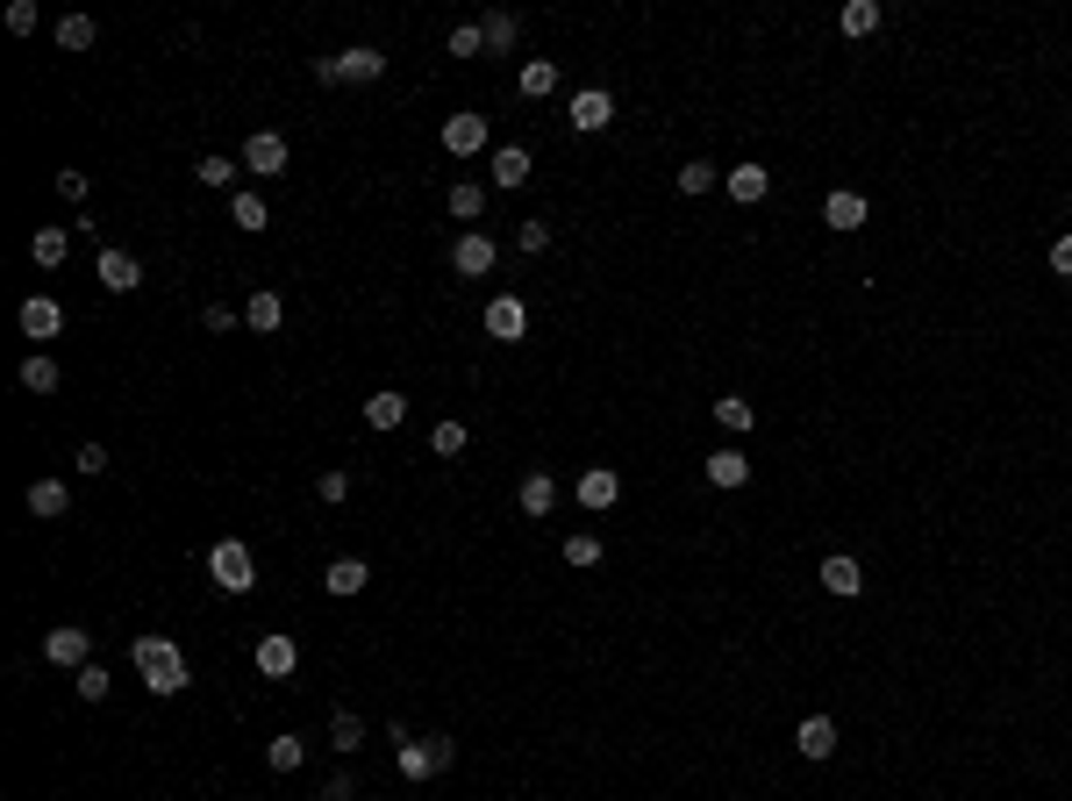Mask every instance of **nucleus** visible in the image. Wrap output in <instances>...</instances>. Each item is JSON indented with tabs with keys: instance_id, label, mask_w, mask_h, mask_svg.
<instances>
[{
	"instance_id": "nucleus-41",
	"label": "nucleus",
	"mask_w": 1072,
	"mask_h": 801,
	"mask_svg": "<svg viewBox=\"0 0 1072 801\" xmlns=\"http://www.w3.org/2000/svg\"><path fill=\"white\" fill-rule=\"evenodd\" d=\"M72 694L79 701H108V665H79V673H72Z\"/></svg>"
},
{
	"instance_id": "nucleus-38",
	"label": "nucleus",
	"mask_w": 1072,
	"mask_h": 801,
	"mask_svg": "<svg viewBox=\"0 0 1072 801\" xmlns=\"http://www.w3.org/2000/svg\"><path fill=\"white\" fill-rule=\"evenodd\" d=\"M565 565H572V573H587V565H601V537H594V529H579V537H565Z\"/></svg>"
},
{
	"instance_id": "nucleus-10",
	"label": "nucleus",
	"mask_w": 1072,
	"mask_h": 801,
	"mask_svg": "<svg viewBox=\"0 0 1072 801\" xmlns=\"http://www.w3.org/2000/svg\"><path fill=\"white\" fill-rule=\"evenodd\" d=\"M522 329H529V308L515 301V293H494V301H487V337L494 343H522Z\"/></svg>"
},
{
	"instance_id": "nucleus-44",
	"label": "nucleus",
	"mask_w": 1072,
	"mask_h": 801,
	"mask_svg": "<svg viewBox=\"0 0 1072 801\" xmlns=\"http://www.w3.org/2000/svg\"><path fill=\"white\" fill-rule=\"evenodd\" d=\"M72 465H79L86 479H101V473H108V451H101V443H79V451H72Z\"/></svg>"
},
{
	"instance_id": "nucleus-21",
	"label": "nucleus",
	"mask_w": 1072,
	"mask_h": 801,
	"mask_svg": "<svg viewBox=\"0 0 1072 801\" xmlns=\"http://www.w3.org/2000/svg\"><path fill=\"white\" fill-rule=\"evenodd\" d=\"M365 580H373V565L351 559V551H343V559H329V573H323L329 595H365Z\"/></svg>"
},
{
	"instance_id": "nucleus-13",
	"label": "nucleus",
	"mask_w": 1072,
	"mask_h": 801,
	"mask_svg": "<svg viewBox=\"0 0 1072 801\" xmlns=\"http://www.w3.org/2000/svg\"><path fill=\"white\" fill-rule=\"evenodd\" d=\"M615 501H622V479L608 473V465H587L579 473V509H594V515H608Z\"/></svg>"
},
{
	"instance_id": "nucleus-4",
	"label": "nucleus",
	"mask_w": 1072,
	"mask_h": 801,
	"mask_svg": "<svg viewBox=\"0 0 1072 801\" xmlns=\"http://www.w3.org/2000/svg\"><path fill=\"white\" fill-rule=\"evenodd\" d=\"M451 759H458L451 737H415V744H401V773H408V780H437Z\"/></svg>"
},
{
	"instance_id": "nucleus-18",
	"label": "nucleus",
	"mask_w": 1072,
	"mask_h": 801,
	"mask_svg": "<svg viewBox=\"0 0 1072 801\" xmlns=\"http://www.w3.org/2000/svg\"><path fill=\"white\" fill-rule=\"evenodd\" d=\"M744 479H751V459H744V451H730V443H722V451H708V487L736 495Z\"/></svg>"
},
{
	"instance_id": "nucleus-19",
	"label": "nucleus",
	"mask_w": 1072,
	"mask_h": 801,
	"mask_svg": "<svg viewBox=\"0 0 1072 801\" xmlns=\"http://www.w3.org/2000/svg\"><path fill=\"white\" fill-rule=\"evenodd\" d=\"M722 179H730V201H744V208H758L772 193V172L766 165H730Z\"/></svg>"
},
{
	"instance_id": "nucleus-1",
	"label": "nucleus",
	"mask_w": 1072,
	"mask_h": 801,
	"mask_svg": "<svg viewBox=\"0 0 1072 801\" xmlns=\"http://www.w3.org/2000/svg\"><path fill=\"white\" fill-rule=\"evenodd\" d=\"M129 659H137L143 687H151L157 701H172V694H187V687H193V665H187V651L172 644V637H137Z\"/></svg>"
},
{
	"instance_id": "nucleus-40",
	"label": "nucleus",
	"mask_w": 1072,
	"mask_h": 801,
	"mask_svg": "<svg viewBox=\"0 0 1072 801\" xmlns=\"http://www.w3.org/2000/svg\"><path fill=\"white\" fill-rule=\"evenodd\" d=\"M315 495H323V509H343V501H351V473H343V465H329V473L315 479Z\"/></svg>"
},
{
	"instance_id": "nucleus-34",
	"label": "nucleus",
	"mask_w": 1072,
	"mask_h": 801,
	"mask_svg": "<svg viewBox=\"0 0 1072 801\" xmlns=\"http://www.w3.org/2000/svg\"><path fill=\"white\" fill-rule=\"evenodd\" d=\"M522 93H529V101L558 93V65H551V58H529V65H522Z\"/></svg>"
},
{
	"instance_id": "nucleus-16",
	"label": "nucleus",
	"mask_w": 1072,
	"mask_h": 801,
	"mask_svg": "<svg viewBox=\"0 0 1072 801\" xmlns=\"http://www.w3.org/2000/svg\"><path fill=\"white\" fill-rule=\"evenodd\" d=\"M279 323H287V301H279L273 287H257L251 301H243V329H257V337H273Z\"/></svg>"
},
{
	"instance_id": "nucleus-33",
	"label": "nucleus",
	"mask_w": 1072,
	"mask_h": 801,
	"mask_svg": "<svg viewBox=\"0 0 1072 801\" xmlns=\"http://www.w3.org/2000/svg\"><path fill=\"white\" fill-rule=\"evenodd\" d=\"M443 208H451V215H458V222H472L479 208H487V187H479V179H458V187L443 193Z\"/></svg>"
},
{
	"instance_id": "nucleus-27",
	"label": "nucleus",
	"mask_w": 1072,
	"mask_h": 801,
	"mask_svg": "<svg viewBox=\"0 0 1072 801\" xmlns=\"http://www.w3.org/2000/svg\"><path fill=\"white\" fill-rule=\"evenodd\" d=\"M522 179H529V151H522V143H501V151H494V187L515 193Z\"/></svg>"
},
{
	"instance_id": "nucleus-26",
	"label": "nucleus",
	"mask_w": 1072,
	"mask_h": 801,
	"mask_svg": "<svg viewBox=\"0 0 1072 801\" xmlns=\"http://www.w3.org/2000/svg\"><path fill=\"white\" fill-rule=\"evenodd\" d=\"M237 172H243V165H237V158H222V151H207V158H201V165H193V179H201V187H207V193H237Z\"/></svg>"
},
{
	"instance_id": "nucleus-20",
	"label": "nucleus",
	"mask_w": 1072,
	"mask_h": 801,
	"mask_svg": "<svg viewBox=\"0 0 1072 801\" xmlns=\"http://www.w3.org/2000/svg\"><path fill=\"white\" fill-rule=\"evenodd\" d=\"M22 501H29V515H43V523L72 515V487H65V479H36V487H29Z\"/></svg>"
},
{
	"instance_id": "nucleus-8",
	"label": "nucleus",
	"mask_w": 1072,
	"mask_h": 801,
	"mask_svg": "<svg viewBox=\"0 0 1072 801\" xmlns=\"http://www.w3.org/2000/svg\"><path fill=\"white\" fill-rule=\"evenodd\" d=\"M43 659H51V665H72V673H79V665H93V630H79V623H58V630L43 637Z\"/></svg>"
},
{
	"instance_id": "nucleus-24",
	"label": "nucleus",
	"mask_w": 1072,
	"mask_h": 801,
	"mask_svg": "<svg viewBox=\"0 0 1072 801\" xmlns=\"http://www.w3.org/2000/svg\"><path fill=\"white\" fill-rule=\"evenodd\" d=\"M365 423H373V429H401V423H408V393L379 387L373 401H365Z\"/></svg>"
},
{
	"instance_id": "nucleus-11",
	"label": "nucleus",
	"mask_w": 1072,
	"mask_h": 801,
	"mask_svg": "<svg viewBox=\"0 0 1072 801\" xmlns=\"http://www.w3.org/2000/svg\"><path fill=\"white\" fill-rule=\"evenodd\" d=\"M58 329H65V308H58L51 293H29V301H22V337H29V343H51Z\"/></svg>"
},
{
	"instance_id": "nucleus-23",
	"label": "nucleus",
	"mask_w": 1072,
	"mask_h": 801,
	"mask_svg": "<svg viewBox=\"0 0 1072 801\" xmlns=\"http://www.w3.org/2000/svg\"><path fill=\"white\" fill-rule=\"evenodd\" d=\"M794 751H800V759H830V751H836V723L830 716H808L794 730Z\"/></svg>"
},
{
	"instance_id": "nucleus-6",
	"label": "nucleus",
	"mask_w": 1072,
	"mask_h": 801,
	"mask_svg": "<svg viewBox=\"0 0 1072 801\" xmlns=\"http://www.w3.org/2000/svg\"><path fill=\"white\" fill-rule=\"evenodd\" d=\"M565 122H572L579 137H601V129L615 122V93H608V86H579V93H572V115H565Z\"/></svg>"
},
{
	"instance_id": "nucleus-47",
	"label": "nucleus",
	"mask_w": 1072,
	"mask_h": 801,
	"mask_svg": "<svg viewBox=\"0 0 1072 801\" xmlns=\"http://www.w3.org/2000/svg\"><path fill=\"white\" fill-rule=\"evenodd\" d=\"M1051 273H1058V279H1072V229L1051 243Z\"/></svg>"
},
{
	"instance_id": "nucleus-2",
	"label": "nucleus",
	"mask_w": 1072,
	"mask_h": 801,
	"mask_svg": "<svg viewBox=\"0 0 1072 801\" xmlns=\"http://www.w3.org/2000/svg\"><path fill=\"white\" fill-rule=\"evenodd\" d=\"M315 79L323 86H373V79H387V51L351 43V51H337V58H315Z\"/></svg>"
},
{
	"instance_id": "nucleus-32",
	"label": "nucleus",
	"mask_w": 1072,
	"mask_h": 801,
	"mask_svg": "<svg viewBox=\"0 0 1072 801\" xmlns=\"http://www.w3.org/2000/svg\"><path fill=\"white\" fill-rule=\"evenodd\" d=\"M722 187V165H708V158H686L680 165V193H715Z\"/></svg>"
},
{
	"instance_id": "nucleus-43",
	"label": "nucleus",
	"mask_w": 1072,
	"mask_h": 801,
	"mask_svg": "<svg viewBox=\"0 0 1072 801\" xmlns=\"http://www.w3.org/2000/svg\"><path fill=\"white\" fill-rule=\"evenodd\" d=\"M479 51H487L479 22H458V29H451V58H479Z\"/></svg>"
},
{
	"instance_id": "nucleus-9",
	"label": "nucleus",
	"mask_w": 1072,
	"mask_h": 801,
	"mask_svg": "<svg viewBox=\"0 0 1072 801\" xmlns=\"http://www.w3.org/2000/svg\"><path fill=\"white\" fill-rule=\"evenodd\" d=\"M251 659H257V673H265V680H287L293 665H301V644H293L287 630H265V637H257V651H251Z\"/></svg>"
},
{
	"instance_id": "nucleus-31",
	"label": "nucleus",
	"mask_w": 1072,
	"mask_h": 801,
	"mask_svg": "<svg viewBox=\"0 0 1072 801\" xmlns=\"http://www.w3.org/2000/svg\"><path fill=\"white\" fill-rule=\"evenodd\" d=\"M715 423L730 429V437H744V429H751V423H758V409H751L744 393H722V401H715Z\"/></svg>"
},
{
	"instance_id": "nucleus-3",
	"label": "nucleus",
	"mask_w": 1072,
	"mask_h": 801,
	"mask_svg": "<svg viewBox=\"0 0 1072 801\" xmlns=\"http://www.w3.org/2000/svg\"><path fill=\"white\" fill-rule=\"evenodd\" d=\"M207 580H215L222 595H251V587H257V559H251V545L222 537V545L207 551Z\"/></svg>"
},
{
	"instance_id": "nucleus-36",
	"label": "nucleus",
	"mask_w": 1072,
	"mask_h": 801,
	"mask_svg": "<svg viewBox=\"0 0 1072 801\" xmlns=\"http://www.w3.org/2000/svg\"><path fill=\"white\" fill-rule=\"evenodd\" d=\"M329 737H337V751H357L365 744V716H357V709H337V716H329Z\"/></svg>"
},
{
	"instance_id": "nucleus-29",
	"label": "nucleus",
	"mask_w": 1072,
	"mask_h": 801,
	"mask_svg": "<svg viewBox=\"0 0 1072 801\" xmlns=\"http://www.w3.org/2000/svg\"><path fill=\"white\" fill-rule=\"evenodd\" d=\"M22 387H29V393H58V387H65V373H58V359H51V351L22 359Z\"/></svg>"
},
{
	"instance_id": "nucleus-25",
	"label": "nucleus",
	"mask_w": 1072,
	"mask_h": 801,
	"mask_svg": "<svg viewBox=\"0 0 1072 801\" xmlns=\"http://www.w3.org/2000/svg\"><path fill=\"white\" fill-rule=\"evenodd\" d=\"M479 36H487V51H515V36H522V22L508 15V8H487V15H479Z\"/></svg>"
},
{
	"instance_id": "nucleus-46",
	"label": "nucleus",
	"mask_w": 1072,
	"mask_h": 801,
	"mask_svg": "<svg viewBox=\"0 0 1072 801\" xmlns=\"http://www.w3.org/2000/svg\"><path fill=\"white\" fill-rule=\"evenodd\" d=\"M8 29H15V36H36V0H15V8H8Z\"/></svg>"
},
{
	"instance_id": "nucleus-39",
	"label": "nucleus",
	"mask_w": 1072,
	"mask_h": 801,
	"mask_svg": "<svg viewBox=\"0 0 1072 801\" xmlns=\"http://www.w3.org/2000/svg\"><path fill=\"white\" fill-rule=\"evenodd\" d=\"M93 36H101V29H93V15H65V22H58V43H65V51H93Z\"/></svg>"
},
{
	"instance_id": "nucleus-17",
	"label": "nucleus",
	"mask_w": 1072,
	"mask_h": 801,
	"mask_svg": "<svg viewBox=\"0 0 1072 801\" xmlns=\"http://www.w3.org/2000/svg\"><path fill=\"white\" fill-rule=\"evenodd\" d=\"M866 193H852V187H836L830 201H822V222H830V229H866Z\"/></svg>"
},
{
	"instance_id": "nucleus-28",
	"label": "nucleus",
	"mask_w": 1072,
	"mask_h": 801,
	"mask_svg": "<svg viewBox=\"0 0 1072 801\" xmlns=\"http://www.w3.org/2000/svg\"><path fill=\"white\" fill-rule=\"evenodd\" d=\"M229 222H237V229H265V222H273V208H265V193L237 187V193H229Z\"/></svg>"
},
{
	"instance_id": "nucleus-7",
	"label": "nucleus",
	"mask_w": 1072,
	"mask_h": 801,
	"mask_svg": "<svg viewBox=\"0 0 1072 801\" xmlns=\"http://www.w3.org/2000/svg\"><path fill=\"white\" fill-rule=\"evenodd\" d=\"M93 279H101L108 293H137V287H143V258H137V251H115V243H108V251L93 258Z\"/></svg>"
},
{
	"instance_id": "nucleus-30",
	"label": "nucleus",
	"mask_w": 1072,
	"mask_h": 801,
	"mask_svg": "<svg viewBox=\"0 0 1072 801\" xmlns=\"http://www.w3.org/2000/svg\"><path fill=\"white\" fill-rule=\"evenodd\" d=\"M65 251H72V229H36L29 237V258L51 273V265H65Z\"/></svg>"
},
{
	"instance_id": "nucleus-12",
	"label": "nucleus",
	"mask_w": 1072,
	"mask_h": 801,
	"mask_svg": "<svg viewBox=\"0 0 1072 801\" xmlns=\"http://www.w3.org/2000/svg\"><path fill=\"white\" fill-rule=\"evenodd\" d=\"M451 265H458L465 279H479V273H494V237L487 229H465L458 243H451Z\"/></svg>"
},
{
	"instance_id": "nucleus-50",
	"label": "nucleus",
	"mask_w": 1072,
	"mask_h": 801,
	"mask_svg": "<svg viewBox=\"0 0 1072 801\" xmlns=\"http://www.w3.org/2000/svg\"><path fill=\"white\" fill-rule=\"evenodd\" d=\"M58 193H65V201H86V172H58Z\"/></svg>"
},
{
	"instance_id": "nucleus-42",
	"label": "nucleus",
	"mask_w": 1072,
	"mask_h": 801,
	"mask_svg": "<svg viewBox=\"0 0 1072 801\" xmlns=\"http://www.w3.org/2000/svg\"><path fill=\"white\" fill-rule=\"evenodd\" d=\"M301 751H307L301 737H287V730H279L273 744H265V759H273V773H293V766H301Z\"/></svg>"
},
{
	"instance_id": "nucleus-22",
	"label": "nucleus",
	"mask_w": 1072,
	"mask_h": 801,
	"mask_svg": "<svg viewBox=\"0 0 1072 801\" xmlns=\"http://www.w3.org/2000/svg\"><path fill=\"white\" fill-rule=\"evenodd\" d=\"M515 509H522V515H551V509H558V479H551V473H529L522 487H515Z\"/></svg>"
},
{
	"instance_id": "nucleus-14",
	"label": "nucleus",
	"mask_w": 1072,
	"mask_h": 801,
	"mask_svg": "<svg viewBox=\"0 0 1072 801\" xmlns=\"http://www.w3.org/2000/svg\"><path fill=\"white\" fill-rule=\"evenodd\" d=\"M816 580H822V587H830V595H844V601H852V595H858V587H866V565H858V559H852V551H830V559H822V565H816Z\"/></svg>"
},
{
	"instance_id": "nucleus-35",
	"label": "nucleus",
	"mask_w": 1072,
	"mask_h": 801,
	"mask_svg": "<svg viewBox=\"0 0 1072 801\" xmlns=\"http://www.w3.org/2000/svg\"><path fill=\"white\" fill-rule=\"evenodd\" d=\"M836 22H844V36H872L880 29V0H844V15Z\"/></svg>"
},
{
	"instance_id": "nucleus-15",
	"label": "nucleus",
	"mask_w": 1072,
	"mask_h": 801,
	"mask_svg": "<svg viewBox=\"0 0 1072 801\" xmlns=\"http://www.w3.org/2000/svg\"><path fill=\"white\" fill-rule=\"evenodd\" d=\"M443 151L451 158H479L487 151V115H451L443 122Z\"/></svg>"
},
{
	"instance_id": "nucleus-45",
	"label": "nucleus",
	"mask_w": 1072,
	"mask_h": 801,
	"mask_svg": "<svg viewBox=\"0 0 1072 801\" xmlns=\"http://www.w3.org/2000/svg\"><path fill=\"white\" fill-rule=\"evenodd\" d=\"M201 323H207V329H215V337H222V329H237L243 315H237V308H222V301H207V308H201Z\"/></svg>"
},
{
	"instance_id": "nucleus-37",
	"label": "nucleus",
	"mask_w": 1072,
	"mask_h": 801,
	"mask_svg": "<svg viewBox=\"0 0 1072 801\" xmlns=\"http://www.w3.org/2000/svg\"><path fill=\"white\" fill-rule=\"evenodd\" d=\"M465 443H472V437H465V423H451V415H443V423L429 429V451H437V459H458Z\"/></svg>"
},
{
	"instance_id": "nucleus-49",
	"label": "nucleus",
	"mask_w": 1072,
	"mask_h": 801,
	"mask_svg": "<svg viewBox=\"0 0 1072 801\" xmlns=\"http://www.w3.org/2000/svg\"><path fill=\"white\" fill-rule=\"evenodd\" d=\"M323 801H357V780H351V773H337V780L323 787Z\"/></svg>"
},
{
	"instance_id": "nucleus-48",
	"label": "nucleus",
	"mask_w": 1072,
	"mask_h": 801,
	"mask_svg": "<svg viewBox=\"0 0 1072 801\" xmlns=\"http://www.w3.org/2000/svg\"><path fill=\"white\" fill-rule=\"evenodd\" d=\"M522 251H551V222H522Z\"/></svg>"
},
{
	"instance_id": "nucleus-5",
	"label": "nucleus",
	"mask_w": 1072,
	"mask_h": 801,
	"mask_svg": "<svg viewBox=\"0 0 1072 801\" xmlns=\"http://www.w3.org/2000/svg\"><path fill=\"white\" fill-rule=\"evenodd\" d=\"M237 165L257 172V179H279V172H287V137H279V129H257V137H243Z\"/></svg>"
}]
</instances>
